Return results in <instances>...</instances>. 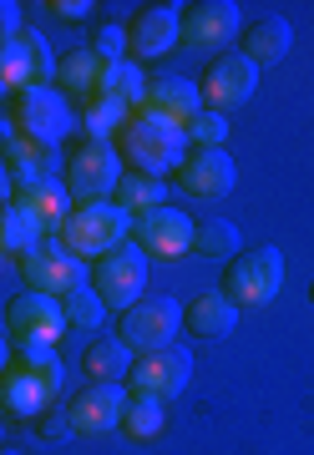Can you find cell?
<instances>
[{
    "label": "cell",
    "instance_id": "1",
    "mask_svg": "<svg viewBox=\"0 0 314 455\" xmlns=\"http://www.w3.org/2000/svg\"><path fill=\"white\" fill-rule=\"evenodd\" d=\"M117 152L133 172L163 178V172H178L182 157H188V132L178 122H167V116L148 112V107H133L127 127L117 132Z\"/></svg>",
    "mask_w": 314,
    "mask_h": 455
},
{
    "label": "cell",
    "instance_id": "2",
    "mask_svg": "<svg viewBox=\"0 0 314 455\" xmlns=\"http://www.w3.org/2000/svg\"><path fill=\"white\" fill-rule=\"evenodd\" d=\"M127 233H133V212H122L107 197V203H76L67 212V223L56 228V238L67 253L76 259H101V253H112V248L127 243Z\"/></svg>",
    "mask_w": 314,
    "mask_h": 455
},
{
    "label": "cell",
    "instance_id": "3",
    "mask_svg": "<svg viewBox=\"0 0 314 455\" xmlns=\"http://www.w3.org/2000/svg\"><path fill=\"white\" fill-rule=\"evenodd\" d=\"M178 329H182V304L173 299V293H142L133 309L117 314V339L127 344L133 355L167 349Z\"/></svg>",
    "mask_w": 314,
    "mask_h": 455
},
{
    "label": "cell",
    "instance_id": "4",
    "mask_svg": "<svg viewBox=\"0 0 314 455\" xmlns=\"http://www.w3.org/2000/svg\"><path fill=\"white\" fill-rule=\"evenodd\" d=\"M11 122H16L20 137L46 142V147H61V137L76 132V112H71V101L56 86H26V92H16Z\"/></svg>",
    "mask_w": 314,
    "mask_h": 455
},
{
    "label": "cell",
    "instance_id": "5",
    "mask_svg": "<svg viewBox=\"0 0 314 455\" xmlns=\"http://www.w3.org/2000/svg\"><path fill=\"white\" fill-rule=\"evenodd\" d=\"M122 172L127 167H122L117 142H107V137H82L76 152H71V163H67V188L76 193V203H107L117 193Z\"/></svg>",
    "mask_w": 314,
    "mask_h": 455
},
{
    "label": "cell",
    "instance_id": "6",
    "mask_svg": "<svg viewBox=\"0 0 314 455\" xmlns=\"http://www.w3.org/2000/svg\"><path fill=\"white\" fill-rule=\"evenodd\" d=\"M284 289V253L279 248H254V253H238L223 268V293H229L238 309H259L274 293Z\"/></svg>",
    "mask_w": 314,
    "mask_h": 455
},
{
    "label": "cell",
    "instance_id": "7",
    "mask_svg": "<svg viewBox=\"0 0 314 455\" xmlns=\"http://www.w3.org/2000/svg\"><path fill=\"white\" fill-rule=\"evenodd\" d=\"M92 289L101 293V304H112V309H133L142 289H148V253L137 243H122L112 253H101L92 263Z\"/></svg>",
    "mask_w": 314,
    "mask_h": 455
},
{
    "label": "cell",
    "instance_id": "8",
    "mask_svg": "<svg viewBox=\"0 0 314 455\" xmlns=\"http://www.w3.org/2000/svg\"><path fill=\"white\" fill-rule=\"evenodd\" d=\"M203 107L208 112H223L229 116L233 107H244L254 92H259V66L248 61L244 51H223V56H213V66L203 71Z\"/></svg>",
    "mask_w": 314,
    "mask_h": 455
},
{
    "label": "cell",
    "instance_id": "9",
    "mask_svg": "<svg viewBox=\"0 0 314 455\" xmlns=\"http://www.w3.org/2000/svg\"><path fill=\"white\" fill-rule=\"evenodd\" d=\"M5 329H11V339L16 344H56L67 334V309H61V299L56 293H16L11 299V309H5Z\"/></svg>",
    "mask_w": 314,
    "mask_h": 455
},
{
    "label": "cell",
    "instance_id": "10",
    "mask_svg": "<svg viewBox=\"0 0 314 455\" xmlns=\"http://www.w3.org/2000/svg\"><path fill=\"white\" fill-rule=\"evenodd\" d=\"M188 374H193V355H188L182 344H167V349H152V355H137L133 359L127 385H133V395L173 400V395L188 390Z\"/></svg>",
    "mask_w": 314,
    "mask_h": 455
},
{
    "label": "cell",
    "instance_id": "11",
    "mask_svg": "<svg viewBox=\"0 0 314 455\" xmlns=\"http://www.w3.org/2000/svg\"><path fill=\"white\" fill-rule=\"evenodd\" d=\"M20 274H26V289L36 293H56V299H67L71 289H82L86 283V268L76 253L61 248V238H51V243L31 248L26 259H20Z\"/></svg>",
    "mask_w": 314,
    "mask_h": 455
},
{
    "label": "cell",
    "instance_id": "12",
    "mask_svg": "<svg viewBox=\"0 0 314 455\" xmlns=\"http://www.w3.org/2000/svg\"><path fill=\"white\" fill-rule=\"evenodd\" d=\"M238 36V5L233 0H198L182 5V26H178V46L188 51H218Z\"/></svg>",
    "mask_w": 314,
    "mask_h": 455
},
{
    "label": "cell",
    "instance_id": "13",
    "mask_svg": "<svg viewBox=\"0 0 314 455\" xmlns=\"http://www.w3.org/2000/svg\"><path fill=\"white\" fill-rule=\"evenodd\" d=\"M133 233H137V248L142 253H157V259H188L193 253V218L178 208H157V212H142L133 218Z\"/></svg>",
    "mask_w": 314,
    "mask_h": 455
},
{
    "label": "cell",
    "instance_id": "14",
    "mask_svg": "<svg viewBox=\"0 0 314 455\" xmlns=\"http://www.w3.org/2000/svg\"><path fill=\"white\" fill-rule=\"evenodd\" d=\"M127 395L122 385H86L76 400H71V430L76 435H112V430H122V415H127Z\"/></svg>",
    "mask_w": 314,
    "mask_h": 455
},
{
    "label": "cell",
    "instance_id": "15",
    "mask_svg": "<svg viewBox=\"0 0 314 455\" xmlns=\"http://www.w3.org/2000/svg\"><path fill=\"white\" fill-rule=\"evenodd\" d=\"M178 26H182V5H142L127 20V51L133 61H157L178 46Z\"/></svg>",
    "mask_w": 314,
    "mask_h": 455
},
{
    "label": "cell",
    "instance_id": "16",
    "mask_svg": "<svg viewBox=\"0 0 314 455\" xmlns=\"http://www.w3.org/2000/svg\"><path fill=\"white\" fill-rule=\"evenodd\" d=\"M233 178H238V167H233V157L218 147V152H203V147H188V157H182L178 167V188L193 197H229L233 193Z\"/></svg>",
    "mask_w": 314,
    "mask_h": 455
},
{
    "label": "cell",
    "instance_id": "17",
    "mask_svg": "<svg viewBox=\"0 0 314 455\" xmlns=\"http://www.w3.org/2000/svg\"><path fill=\"white\" fill-rule=\"evenodd\" d=\"M0 163L11 172L16 188L26 182H41V178H61L67 163H61V147H46V142H31V137H20V132H5V142H0Z\"/></svg>",
    "mask_w": 314,
    "mask_h": 455
},
{
    "label": "cell",
    "instance_id": "18",
    "mask_svg": "<svg viewBox=\"0 0 314 455\" xmlns=\"http://www.w3.org/2000/svg\"><path fill=\"white\" fill-rule=\"evenodd\" d=\"M142 107L157 112V116H167V122H178V127H188V122L203 112V92L188 82V76H157V82H148Z\"/></svg>",
    "mask_w": 314,
    "mask_h": 455
},
{
    "label": "cell",
    "instance_id": "19",
    "mask_svg": "<svg viewBox=\"0 0 314 455\" xmlns=\"http://www.w3.org/2000/svg\"><path fill=\"white\" fill-rule=\"evenodd\" d=\"M16 208H26L41 228H61V223H67V212H71L67 178H41V182L16 188Z\"/></svg>",
    "mask_w": 314,
    "mask_h": 455
},
{
    "label": "cell",
    "instance_id": "20",
    "mask_svg": "<svg viewBox=\"0 0 314 455\" xmlns=\"http://www.w3.org/2000/svg\"><path fill=\"white\" fill-rule=\"evenodd\" d=\"M182 324L193 329L198 339H223V334L238 324V304H233L223 289H218V293H198V299L182 309Z\"/></svg>",
    "mask_w": 314,
    "mask_h": 455
},
{
    "label": "cell",
    "instance_id": "21",
    "mask_svg": "<svg viewBox=\"0 0 314 455\" xmlns=\"http://www.w3.org/2000/svg\"><path fill=\"white\" fill-rule=\"evenodd\" d=\"M289 46H294V26L284 16H264L244 31V56L254 66H279L289 56Z\"/></svg>",
    "mask_w": 314,
    "mask_h": 455
},
{
    "label": "cell",
    "instance_id": "22",
    "mask_svg": "<svg viewBox=\"0 0 314 455\" xmlns=\"http://www.w3.org/2000/svg\"><path fill=\"white\" fill-rule=\"evenodd\" d=\"M86 374L97 385H127L133 374V349L117 339V334H101V339L86 344Z\"/></svg>",
    "mask_w": 314,
    "mask_h": 455
},
{
    "label": "cell",
    "instance_id": "23",
    "mask_svg": "<svg viewBox=\"0 0 314 455\" xmlns=\"http://www.w3.org/2000/svg\"><path fill=\"white\" fill-rule=\"evenodd\" d=\"M127 116H133V107H122V101L101 97V92H92V97L76 101V122H82L86 137H107L112 142V132L127 127Z\"/></svg>",
    "mask_w": 314,
    "mask_h": 455
},
{
    "label": "cell",
    "instance_id": "24",
    "mask_svg": "<svg viewBox=\"0 0 314 455\" xmlns=\"http://www.w3.org/2000/svg\"><path fill=\"white\" fill-rule=\"evenodd\" d=\"M101 97L122 101V107H142V97H148V76H142V66L127 56V61H107L101 66V82H97Z\"/></svg>",
    "mask_w": 314,
    "mask_h": 455
},
{
    "label": "cell",
    "instance_id": "25",
    "mask_svg": "<svg viewBox=\"0 0 314 455\" xmlns=\"http://www.w3.org/2000/svg\"><path fill=\"white\" fill-rule=\"evenodd\" d=\"M163 197H167L163 178H142V172H122V182H117L112 203H117L122 212H133V218H142V212H157V208H163Z\"/></svg>",
    "mask_w": 314,
    "mask_h": 455
},
{
    "label": "cell",
    "instance_id": "26",
    "mask_svg": "<svg viewBox=\"0 0 314 455\" xmlns=\"http://www.w3.org/2000/svg\"><path fill=\"white\" fill-rule=\"evenodd\" d=\"M101 56H92V51H71L67 61H56V92L67 97V92H76V101L82 97H92L97 92V82H101Z\"/></svg>",
    "mask_w": 314,
    "mask_h": 455
},
{
    "label": "cell",
    "instance_id": "27",
    "mask_svg": "<svg viewBox=\"0 0 314 455\" xmlns=\"http://www.w3.org/2000/svg\"><path fill=\"white\" fill-rule=\"evenodd\" d=\"M193 248H198V259H213V263H229V259L244 253L238 228L223 223V218H203V223H193Z\"/></svg>",
    "mask_w": 314,
    "mask_h": 455
},
{
    "label": "cell",
    "instance_id": "28",
    "mask_svg": "<svg viewBox=\"0 0 314 455\" xmlns=\"http://www.w3.org/2000/svg\"><path fill=\"white\" fill-rule=\"evenodd\" d=\"M167 425V400L157 395H127V415H122V435L133 440H157Z\"/></svg>",
    "mask_w": 314,
    "mask_h": 455
},
{
    "label": "cell",
    "instance_id": "29",
    "mask_svg": "<svg viewBox=\"0 0 314 455\" xmlns=\"http://www.w3.org/2000/svg\"><path fill=\"white\" fill-rule=\"evenodd\" d=\"M31 248H41V223H36L26 208H0V253H16V259H26Z\"/></svg>",
    "mask_w": 314,
    "mask_h": 455
},
{
    "label": "cell",
    "instance_id": "30",
    "mask_svg": "<svg viewBox=\"0 0 314 455\" xmlns=\"http://www.w3.org/2000/svg\"><path fill=\"white\" fill-rule=\"evenodd\" d=\"M0 82H5V92H26V86H36V66H31L26 36H5V41H0Z\"/></svg>",
    "mask_w": 314,
    "mask_h": 455
},
{
    "label": "cell",
    "instance_id": "31",
    "mask_svg": "<svg viewBox=\"0 0 314 455\" xmlns=\"http://www.w3.org/2000/svg\"><path fill=\"white\" fill-rule=\"evenodd\" d=\"M61 309H67V329H82V334H92V329H101V319H107V304H101L97 289H71L67 299H61Z\"/></svg>",
    "mask_w": 314,
    "mask_h": 455
},
{
    "label": "cell",
    "instance_id": "32",
    "mask_svg": "<svg viewBox=\"0 0 314 455\" xmlns=\"http://www.w3.org/2000/svg\"><path fill=\"white\" fill-rule=\"evenodd\" d=\"M188 147H203V152H218V147L229 142V116L223 112H208V107H203L198 116H193V122H188Z\"/></svg>",
    "mask_w": 314,
    "mask_h": 455
},
{
    "label": "cell",
    "instance_id": "33",
    "mask_svg": "<svg viewBox=\"0 0 314 455\" xmlns=\"http://www.w3.org/2000/svg\"><path fill=\"white\" fill-rule=\"evenodd\" d=\"M86 51L101 56V61H127V26H97Z\"/></svg>",
    "mask_w": 314,
    "mask_h": 455
},
{
    "label": "cell",
    "instance_id": "34",
    "mask_svg": "<svg viewBox=\"0 0 314 455\" xmlns=\"http://www.w3.org/2000/svg\"><path fill=\"white\" fill-rule=\"evenodd\" d=\"M26 36V46H31V66H36V86H51L56 82V56H51L46 36L41 31H20Z\"/></svg>",
    "mask_w": 314,
    "mask_h": 455
},
{
    "label": "cell",
    "instance_id": "35",
    "mask_svg": "<svg viewBox=\"0 0 314 455\" xmlns=\"http://www.w3.org/2000/svg\"><path fill=\"white\" fill-rule=\"evenodd\" d=\"M31 425H36V435H41V440H67V435H76V430H71V410H67V405L41 410Z\"/></svg>",
    "mask_w": 314,
    "mask_h": 455
},
{
    "label": "cell",
    "instance_id": "36",
    "mask_svg": "<svg viewBox=\"0 0 314 455\" xmlns=\"http://www.w3.org/2000/svg\"><path fill=\"white\" fill-rule=\"evenodd\" d=\"M46 11L56 20H86V16H92V0H51Z\"/></svg>",
    "mask_w": 314,
    "mask_h": 455
},
{
    "label": "cell",
    "instance_id": "37",
    "mask_svg": "<svg viewBox=\"0 0 314 455\" xmlns=\"http://www.w3.org/2000/svg\"><path fill=\"white\" fill-rule=\"evenodd\" d=\"M26 31V26H20V5L16 0H0V41H5V36H20Z\"/></svg>",
    "mask_w": 314,
    "mask_h": 455
},
{
    "label": "cell",
    "instance_id": "38",
    "mask_svg": "<svg viewBox=\"0 0 314 455\" xmlns=\"http://www.w3.org/2000/svg\"><path fill=\"white\" fill-rule=\"evenodd\" d=\"M11 203H16V182H11V172L0 163V208H11Z\"/></svg>",
    "mask_w": 314,
    "mask_h": 455
},
{
    "label": "cell",
    "instance_id": "39",
    "mask_svg": "<svg viewBox=\"0 0 314 455\" xmlns=\"http://www.w3.org/2000/svg\"><path fill=\"white\" fill-rule=\"evenodd\" d=\"M11 355H16V344H11V339H0V374L11 370Z\"/></svg>",
    "mask_w": 314,
    "mask_h": 455
},
{
    "label": "cell",
    "instance_id": "40",
    "mask_svg": "<svg viewBox=\"0 0 314 455\" xmlns=\"http://www.w3.org/2000/svg\"><path fill=\"white\" fill-rule=\"evenodd\" d=\"M310 304H314V283H310Z\"/></svg>",
    "mask_w": 314,
    "mask_h": 455
},
{
    "label": "cell",
    "instance_id": "41",
    "mask_svg": "<svg viewBox=\"0 0 314 455\" xmlns=\"http://www.w3.org/2000/svg\"><path fill=\"white\" fill-rule=\"evenodd\" d=\"M0 420H5V405H0Z\"/></svg>",
    "mask_w": 314,
    "mask_h": 455
},
{
    "label": "cell",
    "instance_id": "42",
    "mask_svg": "<svg viewBox=\"0 0 314 455\" xmlns=\"http://www.w3.org/2000/svg\"><path fill=\"white\" fill-rule=\"evenodd\" d=\"M0 97H5V82H0Z\"/></svg>",
    "mask_w": 314,
    "mask_h": 455
},
{
    "label": "cell",
    "instance_id": "43",
    "mask_svg": "<svg viewBox=\"0 0 314 455\" xmlns=\"http://www.w3.org/2000/svg\"><path fill=\"white\" fill-rule=\"evenodd\" d=\"M0 142H5V127H0Z\"/></svg>",
    "mask_w": 314,
    "mask_h": 455
},
{
    "label": "cell",
    "instance_id": "44",
    "mask_svg": "<svg viewBox=\"0 0 314 455\" xmlns=\"http://www.w3.org/2000/svg\"><path fill=\"white\" fill-rule=\"evenodd\" d=\"M0 455H16V451H0Z\"/></svg>",
    "mask_w": 314,
    "mask_h": 455
}]
</instances>
